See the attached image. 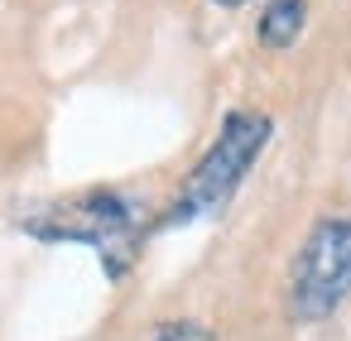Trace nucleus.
<instances>
[{"label": "nucleus", "instance_id": "obj_6", "mask_svg": "<svg viewBox=\"0 0 351 341\" xmlns=\"http://www.w3.org/2000/svg\"><path fill=\"white\" fill-rule=\"evenodd\" d=\"M217 10H241V5H250V0H212Z\"/></svg>", "mask_w": 351, "mask_h": 341}, {"label": "nucleus", "instance_id": "obj_4", "mask_svg": "<svg viewBox=\"0 0 351 341\" xmlns=\"http://www.w3.org/2000/svg\"><path fill=\"white\" fill-rule=\"evenodd\" d=\"M303 25H308V0H265L255 20V39L265 53H289L303 39Z\"/></svg>", "mask_w": 351, "mask_h": 341}, {"label": "nucleus", "instance_id": "obj_3", "mask_svg": "<svg viewBox=\"0 0 351 341\" xmlns=\"http://www.w3.org/2000/svg\"><path fill=\"white\" fill-rule=\"evenodd\" d=\"M351 303V216L346 212H322L284 274V307L289 322L298 327H317L327 317H337Z\"/></svg>", "mask_w": 351, "mask_h": 341}, {"label": "nucleus", "instance_id": "obj_5", "mask_svg": "<svg viewBox=\"0 0 351 341\" xmlns=\"http://www.w3.org/2000/svg\"><path fill=\"white\" fill-rule=\"evenodd\" d=\"M149 341H217V331L197 317H169L149 331Z\"/></svg>", "mask_w": 351, "mask_h": 341}, {"label": "nucleus", "instance_id": "obj_2", "mask_svg": "<svg viewBox=\"0 0 351 341\" xmlns=\"http://www.w3.org/2000/svg\"><path fill=\"white\" fill-rule=\"evenodd\" d=\"M269 140H274V121L265 111H245V106L226 111L212 144L197 154V164L188 168L178 192L154 216V231H183L207 216H221L236 202V192L245 188V178L255 173V164L265 159Z\"/></svg>", "mask_w": 351, "mask_h": 341}, {"label": "nucleus", "instance_id": "obj_1", "mask_svg": "<svg viewBox=\"0 0 351 341\" xmlns=\"http://www.w3.org/2000/svg\"><path fill=\"white\" fill-rule=\"evenodd\" d=\"M20 231L44 245H87L101 260V274L121 283L135 269L145 231H154V221L121 188H82V192L29 207L20 216Z\"/></svg>", "mask_w": 351, "mask_h": 341}]
</instances>
